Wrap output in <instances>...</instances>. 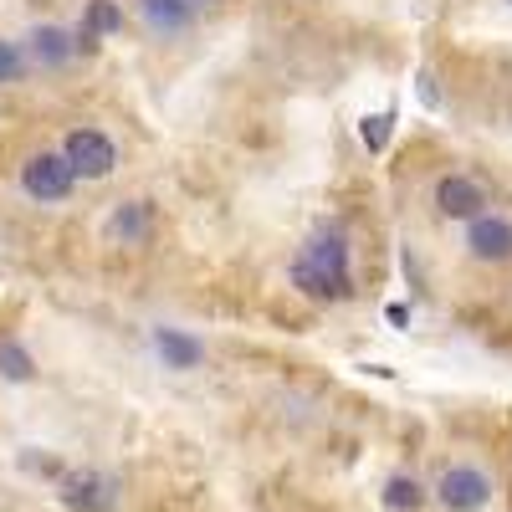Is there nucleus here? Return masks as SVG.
Masks as SVG:
<instances>
[{"mask_svg":"<svg viewBox=\"0 0 512 512\" xmlns=\"http://www.w3.org/2000/svg\"><path fill=\"white\" fill-rule=\"evenodd\" d=\"M292 282L303 287L308 297H349V246L344 236H313L308 251L297 256Z\"/></svg>","mask_w":512,"mask_h":512,"instance_id":"nucleus-1","label":"nucleus"},{"mask_svg":"<svg viewBox=\"0 0 512 512\" xmlns=\"http://www.w3.org/2000/svg\"><path fill=\"white\" fill-rule=\"evenodd\" d=\"M436 502L446 512H482L492 502V477L482 472V466H446L441 482H436Z\"/></svg>","mask_w":512,"mask_h":512,"instance_id":"nucleus-2","label":"nucleus"},{"mask_svg":"<svg viewBox=\"0 0 512 512\" xmlns=\"http://www.w3.org/2000/svg\"><path fill=\"white\" fill-rule=\"evenodd\" d=\"M62 159L72 164V175H82V180H103L108 169L118 164L113 144L98 134V128H72L67 144H62Z\"/></svg>","mask_w":512,"mask_h":512,"instance_id":"nucleus-3","label":"nucleus"},{"mask_svg":"<svg viewBox=\"0 0 512 512\" xmlns=\"http://www.w3.org/2000/svg\"><path fill=\"white\" fill-rule=\"evenodd\" d=\"M72 164L62 159V154H36V159H26V169H21V185H26V195L31 200H67V190H72Z\"/></svg>","mask_w":512,"mask_h":512,"instance_id":"nucleus-4","label":"nucleus"},{"mask_svg":"<svg viewBox=\"0 0 512 512\" xmlns=\"http://www.w3.org/2000/svg\"><path fill=\"white\" fill-rule=\"evenodd\" d=\"M62 502L72 512H113L118 507V482L103 472H72L62 477Z\"/></svg>","mask_w":512,"mask_h":512,"instance_id":"nucleus-5","label":"nucleus"},{"mask_svg":"<svg viewBox=\"0 0 512 512\" xmlns=\"http://www.w3.org/2000/svg\"><path fill=\"white\" fill-rule=\"evenodd\" d=\"M436 205H441V216H451V221H472V216H482L487 195H482V185H477V180H466V175H446V180L436 185Z\"/></svg>","mask_w":512,"mask_h":512,"instance_id":"nucleus-6","label":"nucleus"},{"mask_svg":"<svg viewBox=\"0 0 512 512\" xmlns=\"http://www.w3.org/2000/svg\"><path fill=\"white\" fill-rule=\"evenodd\" d=\"M477 262H507L512 256V226L502 216H472V236H466Z\"/></svg>","mask_w":512,"mask_h":512,"instance_id":"nucleus-7","label":"nucleus"},{"mask_svg":"<svg viewBox=\"0 0 512 512\" xmlns=\"http://www.w3.org/2000/svg\"><path fill=\"white\" fill-rule=\"evenodd\" d=\"M154 354L164 359V369H200L205 344H195V338L180 333V328H154Z\"/></svg>","mask_w":512,"mask_h":512,"instance_id":"nucleus-8","label":"nucleus"},{"mask_svg":"<svg viewBox=\"0 0 512 512\" xmlns=\"http://www.w3.org/2000/svg\"><path fill=\"white\" fill-rule=\"evenodd\" d=\"M118 26H123V11L113 6V0H93V6H88V21H82V31H77L72 47H77V52H93L98 36H113Z\"/></svg>","mask_w":512,"mask_h":512,"instance_id":"nucleus-9","label":"nucleus"},{"mask_svg":"<svg viewBox=\"0 0 512 512\" xmlns=\"http://www.w3.org/2000/svg\"><path fill=\"white\" fill-rule=\"evenodd\" d=\"M144 6V21L149 31H164V36H180L190 26V0H139Z\"/></svg>","mask_w":512,"mask_h":512,"instance_id":"nucleus-10","label":"nucleus"},{"mask_svg":"<svg viewBox=\"0 0 512 512\" xmlns=\"http://www.w3.org/2000/svg\"><path fill=\"white\" fill-rule=\"evenodd\" d=\"M425 502V487L415 482V477H390V482H384V507H390V512H415Z\"/></svg>","mask_w":512,"mask_h":512,"instance_id":"nucleus-11","label":"nucleus"},{"mask_svg":"<svg viewBox=\"0 0 512 512\" xmlns=\"http://www.w3.org/2000/svg\"><path fill=\"white\" fill-rule=\"evenodd\" d=\"M31 52H36L41 62H67L77 47H72V36H67V31H57V26H41V31L31 36Z\"/></svg>","mask_w":512,"mask_h":512,"instance_id":"nucleus-12","label":"nucleus"},{"mask_svg":"<svg viewBox=\"0 0 512 512\" xmlns=\"http://www.w3.org/2000/svg\"><path fill=\"white\" fill-rule=\"evenodd\" d=\"M31 374H36V364H31V354H26L21 344H0V379L26 384Z\"/></svg>","mask_w":512,"mask_h":512,"instance_id":"nucleus-13","label":"nucleus"},{"mask_svg":"<svg viewBox=\"0 0 512 512\" xmlns=\"http://www.w3.org/2000/svg\"><path fill=\"white\" fill-rule=\"evenodd\" d=\"M144 221H149V210L144 205H128L113 216V236H144Z\"/></svg>","mask_w":512,"mask_h":512,"instance_id":"nucleus-14","label":"nucleus"},{"mask_svg":"<svg viewBox=\"0 0 512 512\" xmlns=\"http://www.w3.org/2000/svg\"><path fill=\"white\" fill-rule=\"evenodd\" d=\"M26 72V57L11 47V41H0V82H16Z\"/></svg>","mask_w":512,"mask_h":512,"instance_id":"nucleus-15","label":"nucleus"},{"mask_svg":"<svg viewBox=\"0 0 512 512\" xmlns=\"http://www.w3.org/2000/svg\"><path fill=\"white\" fill-rule=\"evenodd\" d=\"M384 139H390V113L364 118V144H369V149H384Z\"/></svg>","mask_w":512,"mask_h":512,"instance_id":"nucleus-16","label":"nucleus"}]
</instances>
